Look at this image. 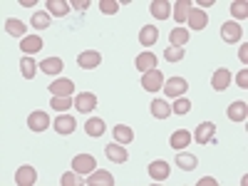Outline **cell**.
Wrapping results in <instances>:
<instances>
[{
  "mask_svg": "<svg viewBox=\"0 0 248 186\" xmlns=\"http://www.w3.org/2000/svg\"><path fill=\"white\" fill-rule=\"evenodd\" d=\"M97 169V161H94V156L92 154H77L75 159H72V171H77V174H92Z\"/></svg>",
  "mask_w": 248,
  "mask_h": 186,
  "instance_id": "obj_1",
  "label": "cell"
},
{
  "mask_svg": "<svg viewBox=\"0 0 248 186\" xmlns=\"http://www.w3.org/2000/svg\"><path fill=\"white\" fill-rule=\"evenodd\" d=\"M186 90H189V82H186L184 77H169L167 82H164V94L167 97H181L186 94Z\"/></svg>",
  "mask_w": 248,
  "mask_h": 186,
  "instance_id": "obj_2",
  "label": "cell"
},
{
  "mask_svg": "<svg viewBox=\"0 0 248 186\" xmlns=\"http://www.w3.org/2000/svg\"><path fill=\"white\" fill-rule=\"evenodd\" d=\"M141 87L147 90V92H159L161 87H164V75L159 72V70H149V72H144L141 75Z\"/></svg>",
  "mask_w": 248,
  "mask_h": 186,
  "instance_id": "obj_3",
  "label": "cell"
},
{
  "mask_svg": "<svg viewBox=\"0 0 248 186\" xmlns=\"http://www.w3.org/2000/svg\"><path fill=\"white\" fill-rule=\"evenodd\" d=\"M94 107H97V94H92V92H82V94L75 97V109H77V112L90 114V112H94Z\"/></svg>",
  "mask_w": 248,
  "mask_h": 186,
  "instance_id": "obj_4",
  "label": "cell"
},
{
  "mask_svg": "<svg viewBox=\"0 0 248 186\" xmlns=\"http://www.w3.org/2000/svg\"><path fill=\"white\" fill-rule=\"evenodd\" d=\"M47 92L50 94H55V97H70L72 92H75V82L72 79H55V82H50V87H47Z\"/></svg>",
  "mask_w": 248,
  "mask_h": 186,
  "instance_id": "obj_5",
  "label": "cell"
},
{
  "mask_svg": "<svg viewBox=\"0 0 248 186\" xmlns=\"http://www.w3.org/2000/svg\"><path fill=\"white\" fill-rule=\"evenodd\" d=\"M77 65L82 70H94V67L102 65V55L97 50H85L82 55H77Z\"/></svg>",
  "mask_w": 248,
  "mask_h": 186,
  "instance_id": "obj_6",
  "label": "cell"
},
{
  "mask_svg": "<svg viewBox=\"0 0 248 186\" xmlns=\"http://www.w3.org/2000/svg\"><path fill=\"white\" fill-rule=\"evenodd\" d=\"M28 127L32 129V132H37V134H43L47 127H50V117L45 114V112H32L30 117H28Z\"/></svg>",
  "mask_w": 248,
  "mask_h": 186,
  "instance_id": "obj_7",
  "label": "cell"
},
{
  "mask_svg": "<svg viewBox=\"0 0 248 186\" xmlns=\"http://www.w3.org/2000/svg\"><path fill=\"white\" fill-rule=\"evenodd\" d=\"M75 127H77V122H75V117L72 114H60L57 119H55V132L57 134H62V137H67V134H72L75 132Z\"/></svg>",
  "mask_w": 248,
  "mask_h": 186,
  "instance_id": "obj_8",
  "label": "cell"
},
{
  "mask_svg": "<svg viewBox=\"0 0 248 186\" xmlns=\"http://www.w3.org/2000/svg\"><path fill=\"white\" fill-rule=\"evenodd\" d=\"M43 37H40V35H28V37H23V40H20V50H23L28 57L30 55H35V52H40V50H43Z\"/></svg>",
  "mask_w": 248,
  "mask_h": 186,
  "instance_id": "obj_9",
  "label": "cell"
},
{
  "mask_svg": "<svg viewBox=\"0 0 248 186\" xmlns=\"http://www.w3.org/2000/svg\"><path fill=\"white\" fill-rule=\"evenodd\" d=\"M156 62H159V57H156L154 52H141V55H137L134 65H137V70L144 75V72H149V70H156Z\"/></svg>",
  "mask_w": 248,
  "mask_h": 186,
  "instance_id": "obj_10",
  "label": "cell"
},
{
  "mask_svg": "<svg viewBox=\"0 0 248 186\" xmlns=\"http://www.w3.org/2000/svg\"><path fill=\"white\" fill-rule=\"evenodd\" d=\"M241 35H243V30H241V25L236 23V20H231V23H223V25H221V37L226 40V43H238Z\"/></svg>",
  "mask_w": 248,
  "mask_h": 186,
  "instance_id": "obj_11",
  "label": "cell"
},
{
  "mask_svg": "<svg viewBox=\"0 0 248 186\" xmlns=\"http://www.w3.org/2000/svg\"><path fill=\"white\" fill-rule=\"evenodd\" d=\"M214 134H216V124H214V122H201L194 139H196L199 144H209V141H214Z\"/></svg>",
  "mask_w": 248,
  "mask_h": 186,
  "instance_id": "obj_12",
  "label": "cell"
},
{
  "mask_svg": "<svg viewBox=\"0 0 248 186\" xmlns=\"http://www.w3.org/2000/svg\"><path fill=\"white\" fill-rule=\"evenodd\" d=\"M169 144H171V149H176V152H184V149L191 144V132H186V129H176V132L171 134Z\"/></svg>",
  "mask_w": 248,
  "mask_h": 186,
  "instance_id": "obj_13",
  "label": "cell"
},
{
  "mask_svg": "<svg viewBox=\"0 0 248 186\" xmlns=\"http://www.w3.org/2000/svg\"><path fill=\"white\" fill-rule=\"evenodd\" d=\"M87 184H90V186H112V184H114V176H112L107 169H99V171L94 169V171L87 176Z\"/></svg>",
  "mask_w": 248,
  "mask_h": 186,
  "instance_id": "obj_14",
  "label": "cell"
},
{
  "mask_svg": "<svg viewBox=\"0 0 248 186\" xmlns=\"http://www.w3.org/2000/svg\"><path fill=\"white\" fill-rule=\"evenodd\" d=\"M40 70H43L45 75H62L65 62H62V57H45L43 62H40Z\"/></svg>",
  "mask_w": 248,
  "mask_h": 186,
  "instance_id": "obj_15",
  "label": "cell"
},
{
  "mask_svg": "<svg viewBox=\"0 0 248 186\" xmlns=\"http://www.w3.org/2000/svg\"><path fill=\"white\" fill-rule=\"evenodd\" d=\"M147 171H149V176H152L154 181H167V179H169V164L161 161V159H159V161H152Z\"/></svg>",
  "mask_w": 248,
  "mask_h": 186,
  "instance_id": "obj_16",
  "label": "cell"
},
{
  "mask_svg": "<svg viewBox=\"0 0 248 186\" xmlns=\"http://www.w3.org/2000/svg\"><path fill=\"white\" fill-rule=\"evenodd\" d=\"M229 85H231V72L226 70V67L216 70V72H214V77H211V87H214L216 92H223Z\"/></svg>",
  "mask_w": 248,
  "mask_h": 186,
  "instance_id": "obj_17",
  "label": "cell"
},
{
  "mask_svg": "<svg viewBox=\"0 0 248 186\" xmlns=\"http://www.w3.org/2000/svg\"><path fill=\"white\" fill-rule=\"evenodd\" d=\"M37 181V171L32 167H20L17 174H15V184L17 186H32Z\"/></svg>",
  "mask_w": 248,
  "mask_h": 186,
  "instance_id": "obj_18",
  "label": "cell"
},
{
  "mask_svg": "<svg viewBox=\"0 0 248 186\" xmlns=\"http://www.w3.org/2000/svg\"><path fill=\"white\" fill-rule=\"evenodd\" d=\"M186 23H189L191 30H203L206 25H209V15H206L203 10H194V8H191L189 17H186Z\"/></svg>",
  "mask_w": 248,
  "mask_h": 186,
  "instance_id": "obj_19",
  "label": "cell"
},
{
  "mask_svg": "<svg viewBox=\"0 0 248 186\" xmlns=\"http://www.w3.org/2000/svg\"><path fill=\"white\" fill-rule=\"evenodd\" d=\"M105 154H107V156H109L114 164H124V161L129 159L127 149H124L122 144H107V147H105Z\"/></svg>",
  "mask_w": 248,
  "mask_h": 186,
  "instance_id": "obj_20",
  "label": "cell"
},
{
  "mask_svg": "<svg viewBox=\"0 0 248 186\" xmlns=\"http://www.w3.org/2000/svg\"><path fill=\"white\" fill-rule=\"evenodd\" d=\"M226 114H229V119H231V122H246V117H248V107H246V102H233V105H229Z\"/></svg>",
  "mask_w": 248,
  "mask_h": 186,
  "instance_id": "obj_21",
  "label": "cell"
},
{
  "mask_svg": "<svg viewBox=\"0 0 248 186\" xmlns=\"http://www.w3.org/2000/svg\"><path fill=\"white\" fill-rule=\"evenodd\" d=\"M149 10H152V15H154L156 20H167V17H171V5L167 3V0H154V3L149 5Z\"/></svg>",
  "mask_w": 248,
  "mask_h": 186,
  "instance_id": "obj_22",
  "label": "cell"
},
{
  "mask_svg": "<svg viewBox=\"0 0 248 186\" xmlns=\"http://www.w3.org/2000/svg\"><path fill=\"white\" fill-rule=\"evenodd\" d=\"M156 40H159V30H156L154 25H144V28H141V32H139V43H141L144 47H152Z\"/></svg>",
  "mask_w": 248,
  "mask_h": 186,
  "instance_id": "obj_23",
  "label": "cell"
},
{
  "mask_svg": "<svg viewBox=\"0 0 248 186\" xmlns=\"http://www.w3.org/2000/svg\"><path fill=\"white\" fill-rule=\"evenodd\" d=\"M85 132L90 134V137H102L105 134V119H99V117H90L87 119V124H85Z\"/></svg>",
  "mask_w": 248,
  "mask_h": 186,
  "instance_id": "obj_24",
  "label": "cell"
},
{
  "mask_svg": "<svg viewBox=\"0 0 248 186\" xmlns=\"http://www.w3.org/2000/svg\"><path fill=\"white\" fill-rule=\"evenodd\" d=\"M5 32H8V35H15V37H20V40L28 37V35H25V23H20L17 17H8V20H5Z\"/></svg>",
  "mask_w": 248,
  "mask_h": 186,
  "instance_id": "obj_25",
  "label": "cell"
},
{
  "mask_svg": "<svg viewBox=\"0 0 248 186\" xmlns=\"http://www.w3.org/2000/svg\"><path fill=\"white\" fill-rule=\"evenodd\" d=\"M189 13H191V0H176L171 17H176V23H184V20L189 17Z\"/></svg>",
  "mask_w": 248,
  "mask_h": 186,
  "instance_id": "obj_26",
  "label": "cell"
},
{
  "mask_svg": "<svg viewBox=\"0 0 248 186\" xmlns=\"http://www.w3.org/2000/svg\"><path fill=\"white\" fill-rule=\"evenodd\" d=\"M47 13L57 15V17H65L70 13V3H65V0H47Z\"/></svg>",
  "mask_w": 248,
  "mask_h": 186,
  "instance_id": "obj_27",
  "label": "cell"
},
{
  "mask_svg": "<svg viewBox=\"0 0 248 186\" xmlns=\"http://www.w3.org/2000/svg\"><path fill=\"white\" fill-rule=\"evenodd\" d=\"M169 37H171V45L174 47H184L186 43H189V30H186V28H174L171 32H169Z\"/></svg>",
  "mask_w": 248,
  "mask_h": 186,
  "instance_id": "obj_28",
  "label": "cell"
},
{
  "mask_svg": "<svg viewBox=\"0 0 248 186\" xmlns=\"http://www.w3.org/2000/svg\"><path fill=\"white\" fill-rule=\"evenodd\" d=\"M176 164H179L184 171H194V169H196V164H199V159H196L194 154L181 152V154H176Z\"/></svg>",
  "mask_w": 248,
  "mask_h": 186,
  "instance_id": "obj_29",
  "label": "cell"
},
{
  "mask_svg": "<svg viewBox=\"0 0 248 186\" xmlns=\"http://www.w3.org/2000/svg\"><path fill=\"white\" fill-rule=\"evenodd\" d=\"M152 114H154L156 119H167V117L171 114V107H169L164 99H154V102H152Z\"/></svg>",
  "mask_w": 248,
  "mask_h": 186,
  "instance_id": "obj_30",
  "label": "cell"
},
{
  "mask_svg": "<svg viewBox=\"0 0 248 186\" xmlns=\"http://www.w3.org/2000/svg\"><path fill=\"white\" fill-rule=\"evenodd\" d=\"M72 105H75V102H72L70 97H52V99H50V107H52L55 112H60V114H65Z\"/></svg>",
  "mask_w": 248,
  "mask_h": 186,
  "instance_id": "obj_31",
  "label": "cell"
},
{
  "mask_svg": "<svg viewBox=\"0 0 248 186\" xmlns=\"http://www.w3.org/2000/svg\"><path fill=\"white\" fill-rule=\"evenodd\" d=\"M114 139H117L119 144H129V141L134 139V132H132L129 127H124V124H117V127H114Z\"/></svg>",
  "mask_w": 248,
  "mask_h": 186,
  "instance_id": "obj_32",
  "label": "cell"
},
{
  "mask_svg": "<svg viewBox=\"0 0 248 186\" xmlns=\"http://www.w3.org/2000/svg\"><path fill=\"white\" fill-rule=\"evenodd\" d=\"M50 20H52L50 13H35L32 20H30V25L37 28V30H45V28H50Z\"/></svg>",
  "mask_w": 248,
  "mask_h": 186,
  "instance_id": "obj_33",
  "label": "cell"
},
{
  "mask_svg": "<svg viewBox=\"0 0 248 186\" xmlns=\"http://www.w3.org/2000/svg\"><path fill=\"white\" fill-rule=\"evenodd\" d=\"M20 70H23L25 79H32V77H35V70H37V65H35V60L25 55L23 60H20Z\"/></svg>",
  "mask_w": 248,
  "mask_h": 186,
  "instance_id": "obj_34",
  "label": "cell"
},
{
  "mask_svg": "<svg viewBox=\"0 0 248 186\" xmlns=\"http://www.w3.org/2000/svg\"><path fill=\"white\" fill-rule=\"evenodd\" d=\"M171 112H174V114H189V112H191V102L186 99V97H176Z\"/></svg>",
  "mask_w": 248,
  "mask_h": 186,
  "instance_id": "obj_35",
  "label": "cell"
},
{
  "mask_svg": "<svg viewBox=\"0 0 248 186\" xmlns=\"http://www.w3.org/2000/svg\"><path fill=\"white\" fill-rule=\"evenodd\" d=\"M164 60L167 62H179V60H184V47H167L164 50Z\"/></svg>",
  "mask_w": 248,
  "mask_h": 186,
  "instance_id": "obj_36",
  "label": "cell"
},
{
  "mask_svg": "<svg viewBox=\"0 0 248 186\" xmlns=\"http://www.w3.org/2000/svg\"><path fill=\"white\" fill-rule=\"evenodd\" d=\"M231 15H233L236 20H246V15H248V5L243 3V0H236V3L231 5Z\"/></svg>",
  "mask_w": 248,
  "mask_h": 186,
  "instance_id": "obj_37",
  "label": "cell"
},
{
  "mask_svg": "<svg viewBox=\"0 0 248 186\" xmlns=\"http://www.w3.org/2000/svg\"><path fill=\"white\" fill-rule=\"evenodd\" d=\"M99 10L105 13V15H117L119 3H117V0H102V3H99Z\"/></svg>",
  "mask_w": 248,
  "mask_h": 186,
  "instance_id": "obj_38",
  "label": "cell"
},
{
  "mask_svg": "<svg viewBox=\"0 0 248 186\" xmlns=\"http://www.w3.org/2000/svg\"><path fill=\"white\" fill-rule=\"evenodd\" d=\"M60 184L62 186H79V184H85V181H82V176H77V171H72V174H62Z\"/></svg>",
  "mask_w": 248,
  "mask_h": 186,
  "instance_id": "obj_39",
  "label": "cell"
},
{
  "mask_svg": "<svg viewBox=\"0 0 248 186\" xmlns=\"http://www.w3.org/2000/svg\"><path fill=\"white\" fill-rule=\"evenodd\" d=\"M70 8H75V10H79V13H85V10L90 8V0H72Z\"/></svg>",
  "mask_w": 248,
  "mask_h": 186,
  "instance_id": "obj_40",
  "label": "cell"
},
{
  "mask_svg": "<svg viewBox=\"0 0 248 186\" xmlns=\"http://www.w3.org/2000/svg\"><path fill=\"white\" fill-rule=\"evenodd\" d=\"M236 82H238V87H248V70H241L238 75H236Z\"/></svg>",
  "mask_w": 248,
  "mask_h": 186,
  "instance_id": "obj_41",
  "label": "cell"
},
{
  "mask_svg": "<svg viewBox=\"0 0 248 186\" xmlns=\"http://www.w3.org/2000/svg\"><path fill=\"white\" fill-rule=\"evenodd\" d=\"M216 184H218V181H216V179H211V176H206V179H201V181H199V186H216Z\"/></svg>",
  "mask_w": 248,
  "mask_h": 186,
  "instance_id": "obj_42",
  "label": "cell"
},
{
  "mask_svg": "<svg viewBox=\"0 0 248 186\" xmlns=\"http://www.w3.org/2000/svg\"><path fill=\"white\" fill-rule=\"evenodd\" d=\"M238 57H241V62H243V65H246V62H248V45H243V47H241Z\"/></svg>",
  "mask_w": 248,
  "mask_h": 186,
  "instance_id": "obj_43",
  "label": "cell"
}]
</instances>
